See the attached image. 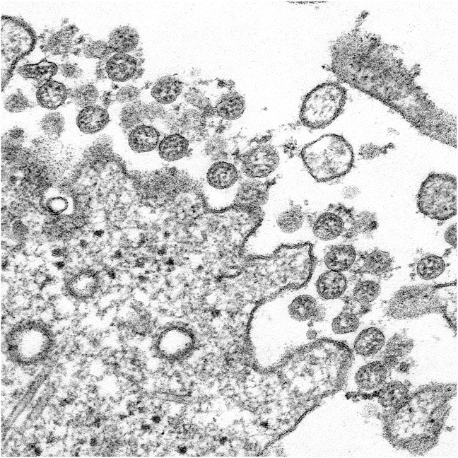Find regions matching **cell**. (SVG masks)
Returning <instances> with one entry per match:
<instances>
[{
    "label": "cell",
    "instance_id": "1",
    "mask_svg": "<svg viewBox=\"0 0 458 458\" xmlns=\"http://www.w3.org/2000/svg\"><path fill=\"white\" fill-rule=\"evenodd\" d=\"M330 52V69L340 81L389 106L422 134L457 148V117L417 84L420 66H406L398 47L355 28L339 37Z\"/></svg>",
    "mask_w": 458,
    "mask_h": 458
},
{
    "label": "cell",
    "instance_id": "2",
    "mask_svg": "<svg viewBox=\"0 0 458 458\" xmlns=\"http://www.w3.org/2000/svg\"><path fill=\"white\" fill-rule=\"evenodd\" d=\"M457 384L433 383L416 389L400 407L384 415L383 435L396 448L421 455L433 448L450 411Z\"/></svg>",
    "mask_w": 458,
    "mask_h": 458
},
{
    "label": "cell",
    "instance_id": "3",
    "mask_svg": "<svg viewBox=\"0 0 458 458\" xmlns=\"http://www.w3.org/2000/svg\"><path fill=\"white\" fill-rule=\"evenodd\" d=\"M302 160L317 182H329L351 170L354 155L351 146L341 136L325 134L307 144L300 152Z\"/></svg>",
    "mask_w": 458,
    "mask_h": 458
},
{
    "label": "cell",
    "instance_id": "4",
    "mask_svg": "<svg viewBox=\"0 0 458 458\" xmlns=\"http://www.w3.org/2000/svg\"><path fill=\"white\" fill-rule=\"evenodd\" d=\"M36 42L33 29L23 20L8 16L1 18V88L4 90L16 64L30 54Z\"/></svg>",
    "mask_w": 458,
    "mask_h": 458
},
{
    "label": "cell",
    "instance_id": "5",
    "mask_svg": "<svg viewBox=\"0 0 458 458\" xmlns=\"http://www.w3.org/2000/svg\"><path fill=\"white\" fill-rule=\"evenodd\" d=\"M346 100V90L336 82L316 86L305 97L300 112L302 124L312 129H323L342 112Z\"/></svg>",
    "mask_w": 458,
    "mask_h": 458
},
{
    "label": "cell",
    "instance_id": "6",
    "mask_svg": "<svg viewBox=\"0 0 458 458\" xmlns=\"http://www.w3.org/2000/svg\"><path fill=\"white\" fill-rule=\"evenodd\" d=\"M417 206L421 213L437 221H446L455 216L457 178L448 174L430 173L421 185Z\"/></svg>",
    "mask_w": 458,
    "mask_h": 458
},
{
    "label": "cell",
    "instance_id": "7",
    "mask_svg": "<svg viewBox=\"0 0 458 458\" xmlns=\"http://www.w3.org/2000/svg\"><path fill=\"white\" fill-rule=\"evenodd\" d=\"M441 287L432 285L404 286L387 302L385 312L396 319H413L433 312H442L445 304L439 293Z\"/></svg>",
    "mask_w": 458,
    "mask_h": 458
},
{
    "label": "cell",
    "instance_id": "8",
    "mask_svg": "<svg viewBox=\"0 0 458 458\" xmlns=\"http://www.w3.org/2000/svg\"><path fill=\"white\" fill-rule=\"evenodd\" d=\"M52 336L42 324L26 322L13 328L7 337L8 352L17 363H37L50 351Z\"/></svg>",
    "mask_w": 458,
    "mask_h": 458
},
{
    "label": "cell",
    "instance_id": "9",
    "mask_svg": "<svg viewBox=\"0 0 458 458\" xmlns=\"http://www.w3.org/2000/svg\"><path fill=\"white\" fill-rule=\"evenodd\" d=\"M134 185L145 199L165 202L182 192H198V184L187 174L175 168H165L151 173L136 175Z\"/></svg>",
    "mask_w": 458,
    "mask_h": 458
},
{
    "label": "cell",
    "instance_id": "10",
    "mask_svg": "<svg viewBox=\"0 0 458 458\" xmlns=\"http://www.w3.org/2000/svg\"><path fill=\"white\" fill-rule=\"evenodd\" d=\"M353 212L341 204H331L325 210L308 216L314 236L322 241L339 237L346 240L351 228Z\"/></svg>",
    "mask_w": 458,
    "mask_h": 458
},
{
    "label": "cell",
    "instance_id": "11",
    "mask_svg": "<svg viewBox=\"0 0 458 458\" xmlns=\"http://www.w3.org/2000/svg\"><path fill=\"white\" fill-rule=\"evenodd\" d=\"M239 162V172L245 178L273 182L280 156L274 146L262 142L244 153Z\"/></svg>",
    "mask_w": 458,
    "mask_h": 458
},
{
    "label": "cell",
    "instance_id": "12",
    "mask_svg": "<svg viewBox=\"0 0 458 458\" xmlns=\"http://www.w3.org/2000/svg\"><path fill=\"white\" fill-rule=\"evenodd\" d=\"M140 58L129 53L112 52L100 60L96 74L99 78H108L116 82H124L142 74Z\"/></svg>",
    "mask_w": 458,
    "mask_h": 458
},
{
    "label": "cell",
    "instance_id": "13",
    "mask_svg": "<svg viewBox=\"0 0 458 458\" xmlns=\"http://www.w3.org/2000/svg\"><path fill=\"white\" fill-rule=\"evenodd\" d=\"M272 184L270 181L245 178L237 187L233 206L248 210L262 209L267 201Z\"/></svg>",
    "mask_w": 458,
    "mask_h": 458
},
{
    "label": "cell",
    "instance_id": "14",
    "mask_svg": "<svg viewBox=\"0 0 458 458\" xmlns=\"http://www.w3.org/2000/svg\"><path fill=\"white\" fill-rule=\"evenodd\" d=\"M193 345L194 339L189 331L180 328H171L160 335L157 348L163 356L176 358L188 353Z\"/></svg>",
    "mask_w": 458,
    "mask_h": 458
},
{
    "label": "cell",
    "instance_id": "15",
    "mask_svg": "<svg viewBox=\"0 0 458 458\" xmlns=\"http://www.w3.org/2000/svg\"><path fill=\"white\" fill-rule=\"evenodd\" d=\"M389 369L380 360L361 366L355 373L354 382L361 394H372L387 382Z\"/></svg>",
    "mask_w": 458,
    "mask_h": 458
},
{
    "label": "cell",
    "instance_id": "16",
    "mask_svg": "<svg viewBox=\"0 0 458 458\" xmlns=\"http://www.w3.org/2000/svg\"><path fill=\"white\" fill-rule=\"evenodd\" d=\"M358 258L352 245L341 243L329 246L324 253L322 262L327 269L346 272L356 265Z\"/></svg>",
    "mask_w": 458,
    "mask_h": 458
},
{
    "label": "cell",
    "instance_id": "17",
    "mask_svg": "<svg viewBox=\"0 0 458 458\" xmlns=\"http://www.w3.org/2000/svg\"><path fill=\"white\" fill-rule=\"evenodd\" d=\"M315 287L322 299L336 300L345 295L348 289V278L344 272L326 269L317 278Z\"/></svg>",
    "mask_w": 458,
    "mask_h": 458
},
{
    "label": "cell",
    "instance_id": "18",
    "mask_svg": "<svg viewBox=\"0 0 458 458\" xmlns=\"http://www.w3.org/2000/svg\"><path fill=\"white\" fill-rule=\"evenodd\" d=\"M237 167L228 161L214 162L208 169L206 180L210 187L217 190L230 189L240 180Z\"/></svg>",
    "mask_w": 458,
    "mask_h": 458
},
{
    "label": "cell",
    "instance_id": "19",
    "mask_svg": "<svg viewBox=\"0 0 458 458\" xmlns=\"http://www.w3.org/2000/svg\"><path fill=\"white\" fill-rule=\"evenodd\" d=\"M356 264L360 273L382 277L392 271L393 259L387 252L374 249L361 255Z\"/></svg>",
    "mask_w": 458,
    "mask_h": 458
},
{
    "label": "cell",
    "instance_id": "20",
    "mask_svg": "<svg viewBox=\"0 0 458 458\" xmlns=\"http://www.w3.org/2000/svg\"><path fill=\"white\" fill-rule=\"evenodd\" d=\"M206 117L199 110H187L177 117L175 131L188 140L202 138L206 133Z\"/></svg>",
    "mask_w": 458,
    "mask_h": 458
},
{
    "label": "cell",
    "instance_id": "21",
    "mask_svg": "<svg viewBox=\"0 0 458 458\" xmlns=\"http://www.w3.org/2000/svg\"><path fill=\"white\" fill-rule=\"evenodd\" d=\"M78 32V29L74 25H64L48 36L41 49L52 55L66 54L71 52L75 46Z\"/></svg>",
    "mask_w": 458,
    "mask_h": 458
},
{
    "label": "cell",
    "instance_id": "22",
    "mask_svg": "<svg viewBox=\"0 0 458 458\" xmlns=\"http://www.w3.org/2000/svg\"><path fill=\"white\" fill-rule=\"evenodd\" d=\"M109 114L105 107L93 105L83 107L78 113L76 124L85 134H94L102 129L109 122Z\"/></svg>",
    "mask_w": 458,
    "mask_h": 458
},
{
    "label": "cell",
    "instance_id": "23",
    "mask_svg": "<svg viewBox=\"0 0 458 458\" xmlns=\"http://www.w3.org/2000/svg\"><path fill=\"white\" fill-rule=\"evenodd\" d=\"M384 344L385 338L382 331L376 327H369L357 336L352 351L359 356L371 357L379 353Z\"/></svg>",
    "mask_w": 458,
    "mask_h": 458
},
{
    "label": "cell",
    "instance_id": "24",
    "mask_svg": "<svg viewBox=\"0 0 458 458\" xmlns=\"http://www.w3.org/2000/svg\"><path fill=\"white\" fill-rule=\"evenodd\" d=\"M380 286L373 281H360L353 288L352 296L346 302L353 312L359 315L380 295Z\"/></svg>",
    "mask_w": 458,
    "mask_h": 458
},
{
    "label": "cell",
    "instance_id": "25",
    "mask_svg": "<svg viewBox=\"0 0 458 458\" xmlns=\"http://www.w3.org/2000/svg\"><path fill=\"white\" fill-rule=\"evenodd\" d=\"M69 96V90L61 83L49 81L38 88L36 98L44 108L55 110L64 104Z\"/></svg>",
    "mask_w": 458,
    "mask_h": 458
},
{
    "label": "cell",
    "instance_id": "26",
    "mask_svg": "<svg viewBox=\"0 0 458 458\" xmlns=\"http://www.w3.org/2000/svg\"><path fill=\"white\" fill-rule=\"evenodd\" d=\"M409 388L400 381L386 382L379 390L377 397L381 406L387 411L403 405L410 396Z\"/></svg>",
    "mask_w": 458,
    "mask_h": 458
},
{
    "label": "cell",
    "instance_id": "27",
    "mask_svg": "<svg viewBox=\"0 0 458 458\" xmlns=\"http://www.w3.org/2000/svg\"><path fill=\"white\" fill-rule=\"evenodd\" d=\"M98 288V278L89 270L81 271L73 276L67 283L69 293L78 300L91 298Z\"/></svg>",
    "mask_w": 458,
    "mask_h": 458
},
{
    "label": "cell",
    "instance_id": "28",
    "mask_svg": "<svg viewBox=\"0 0 458 458\" xmlns=\"http://www.w3.org/2000/svg\"><path fill=\"white\" fill-rule=\"evenodd\" d=\"M160 133L153 127L141 124L132 130L129 135L131 148L138 153L153 151L158 144Z\"/></svg>",
    "mask_w": 458,
    "mask_h": 458
},
{
    "label": "cell",
    "instance_id": "29",
    "mask_svg": "<svg viewBox=\"0 0 458 458\" xmlns=\"http://www.w3.org/2000/svg\"><path fill=\"white\" fill-rule=\"evenodd\" d=\"M139 35L133 28L125 25L114 29L109 35L108 45L115 52L130 53L138 46Z\"/></svg>",
    "mask_w": 458,
    "mask_h": 458
},
{
    "label": "cell",
    "instance_id": "30",
    "mask_svg": "<svg viewBox=\"0 0 458 458\" xmlns=\"http://www.w3.org/2000/svg\"><path fill=\"white\" fill-rule=\"evenodd\" d=\"M189 148V140L182 135L175 133L165 136L159 143L160 156L168 161L181 159L186 155Z\"/></svg>",
    "mask_w": 458,
    "mask_h": 458
},
{
    "label": "cell",
    "instance_id": "31",
    "mask_svg": "<svg viewBox=\"0 0 458 458\" xmlns=\"http://www.w3.org/2000/svg\"><path fill=\"white\" fill-rule=\"evenodd\" d=\"M308 216L300 206H292L280 212L275 218L276 227L284 234H293L303 225Z\"/></svg>",
    "mask_w": 458,
    "mask_h": 458
},
{
    "label": "cell",
    "instance_id": "32",
    "mask_svg": "<svg viewBox=\"0 0 458 458\" xmlns=\"http://www.w3.org/2000/svg\"><path fill=\"white\" fill-rule=\"evenodd\" d=\"M182 90V83L172 76L159 78L151 88V95L160 105L174 102Z\"/></svg>",
    "mask_w": 458,
    "mask_h": 458
},
{
    "label": "cell",
    "instance_id": "33",
    "mask_svg": "<svg viewBox=\"0 0 458 458\" xmlns=\"http://www.w3.org/2000/svg\"><path fill=\"white\" fill-rule=\"evenodd\" d=\"M245 102L244 98L236 92L223 95L214 107L215 113L225 120H235L244 112Z\"/></svg>",
    "mask_w": 458,
    "mask_h": 458
},
{
    "label": "cell",
    "instance_id": "34",
    "mask_svg": "<svg viewBox=\"0 0 458 458\" xmlns=\"http://www.w3.org/2000/svg\"><path fill=\"white\" fill-rule=\"evenodd\" d=\"M59 67L53 62L42 59L35 64H26L18 69V73L25 78H32L41 86L50 81Z\"/></svg>",
    "mask_w": 458,
    "mask_h": 458
},
{
    "label": "cell",
    "instance_id": "35",
    "mask_svg": "<svg viewBox=\"0 0 458 458\" xmlns=\"http://www.w3.org/2000/svg\"><path fill=\"white\" fill-rule=\"evenodd\" d=\"M119 118L122 127L127 130H132L143 124V122L147 119L146 104L140 100L127 104L122 108Z\"/></svg>",
    "mask_w": 458,
    "mask_h": 458
},
{
    "label": "cell",
    "instance_id": "36",
    "mask_svg": "<svg viewBox=\"0 0 458 458\" xmlns=\"http://www.w3.org/2000/svg\"><path fill=\"white\" fill-rule=\"evenodd\" d=\"M445 269L444 259L434 254L425 255L416 264V274L420 278L425 280L438 278L444 272Z\"/></svg>",
    "mask_w": 458,
    "mask_h": 458
},
{
    "label": "cell",
    "instance_id": "37",
    "mask_svg": "<svg viewBox=\"0 0 458 458\" xmlns=\"http://www.w3.org/2000/svg\"><path fill=\"white\" fill-rule=\"evenodd\" d=\"M378 225L375 213L369 211H362L354 214L351 228L346 240H353L360 235H369L377 229Z\"/></svg>",
    "mask_w": 458,
    "mask_h": 458
},
{
    "label": "cell",
    "instance_id": "38",
    "mask_svg": "<svg viewBox=\"0 0 458 458\" xmlns=\"http://www.w3.org/2000/svg\"><path fill=\"white\" fill-rule=\"evenodd\" d=\"M360 325L358 315L346 305L331 321V329L338 335L348 334L357 330Z\"/></svg>",
    "mask_w": 458,
    "mask_h": 458
},
{
    "label": "cell",
    "instance_id": "39",
    "mask_svg": "<svg viewBox=\"0 0 458 458\" xmlns=\"http://www.w3.org/2000/svg\"><path fill=\"white\" fill-rule=\"evenodd\" d=\"M64 119L59 112H50L42 117L40 127L44 136L52 140H57L64 129Z\"/></svg>",
    "mask_w": 458,
    "mask_h": 458
},
{
    "label": "cell",
    "instance_id": "40",
    "mask_svg": "<svg viewBox=\"0 0 458 458\" xmlns=\"http://www.w3.org/2000/svg\"><path fill=\"white\" fill-rule=\"evenodd\" d=\"M413 341L401 334H394L387 343L384 354L401 358L409 354L413 348Z\"/></svg>",
    "mask_w": 458,
    "mask_h": 458
},
{
    "label": "cell",
    "instance_id": "41",
    "mask_svg": "<svg viewBox=\"0 0 458 458\" xmlns=\"http://www.w3.org/2000/svg\"><path fill=\"white\" fill-rule=\"evenodd\" d=\"M69 96L76 105L83 108L93 105L99 98V93L94 85L88 83L69 90Z\"/></svg>",
    "mask_w": 458,
    "mask_h": 458
},
{
    "label": "cell",
    "instance_id": "42",
    "mask_svg": "<svg viewBox=\"0 0 458 458\" xmlns=\"http://www.w3.org/2000/svg\"><path fill=\"white\" fill-rule=\"evenodd\" d=\"M228 143L223 137L216 135L209 138L204 145V153L212 160L227 161Z\"/></svg>",
    "mask_w": 458,
    "mask_h": 458
},
{
    "label": "cell",
    "instance_id": "43",
    "mask_svg": "<svg viewBox=\"0 0 458 458\" xmlns=\"http://www.w3.org/2000/svg\"><path fill=\"white\" fill-rule=\"evenodd\" d=\"M81 51L87 58H93L102 60L113 51L109 47L107 42L104 41L88 40L83 45Z\"/></svg>",
    "mask_w": 458,
    "mask_h": 458
},
{
    "label": "cell",
    "instance_id": "44",
    "mask_svg": "<svg viewBox=\"0 0 458 458\" xmlns=\"http://www.w3.org/2000/svg\"><path fill=\"white\" fill-rule=\"evenodd\" d=\"M4 108L11 112H20L30 106L28 99L21 93H13L4 100Z\"/></svg>",
    "mask_w": 458,
    "mask_h": 458
},
{
    "label": "cell",
    "instance_id": "45",
    "mask_svg": "<svg viewBox=\"0 0 458 458\" xmlns=\"http://www.w3.org/2000/svg\"><path fill=\"white\" fill-rule=\"evenodd\" d=\"M141 90L138 88L127 86L121 88L114 95V100L121 103H131L139 100Z\"/></svg>",
    "mask_w": 458,
    "mask_h": 458
},
{
    "label": "cell",
    "instance_id": "46",
    "mask_svg": "<svg viewBox=\"0 0 458 458\" xmlns=\"http://www.w3.org/2000/svg\"><path fill=\"white\" fill-rule=\"evenodd\" d=\"M389 148V146L381 147L373 144H367L360 148L359 155L365 160L372 159L381 154L386 153Z\"/></svg>",
    "mask_w": 458,
    "mask_h": 458
},
{
    "label": "cell",
    "instance_id": "47",
    "mask_svg": "<svg viewBox=\"0 0 458 458\" xmlns=\"http://www.w3.org/2000/svg\"><path fill=\"white\" fill-rule=\"evenodd\" d=\"M47 207L52 213L59 215L67 209L68 202L65 199L61 196H57L51 198L47 201Z\"/></svg>",
    "mask_w": 458,
    "mask_h": 458
},
{
    "label": "cell",
    "instance_id": "48",
    "mask_svg": "<svg viewBox=\"0 0 458 458\" xmlns=\"http://www.w3.org/2000/svg\"><path fill=\"white\" fill-rule=\"evenodd\" d=\"M166 114L165 109L158 102L146 104L147 119L153 121L159 118L164 119Z\"/></svg>",
    "mask_w": 458,
    "mask_h": 458
},
{
    "label": "cell",
    "instance_id": "49",
    "mask_svg": "<svg viewBox=\"0 0 458 458\" xmlns=\"http://www.w3.org/2000/svg\"><path fill=\"white\" fill-rule=\"evenodd\" d=\"M61 74L69 78H77L82 74V70L76 64L66 63L59 67Z\"/></svg>",
    "mask_w": 458,
    "mask_h": 458
},
{
    "label": "cell",
    "instance_id": "50",
    "mask_svg": "<svg viewBox=\"0 0 458 458\" xmlns=\"http://www.w3.org/2000/svg\"><path fill=\"white\" fill-rule=\"evenodd\" d=\"M445 241L453 246L457 247V223L450 226L445 233Z\"/></svg>",
    "mask_w": 458,
    "mask_h": 458
},
{
    "label": "cell",
    "instance_id": "51",
    "mask_svg": "<svg viewBox=\"0 0 458 458\" xmlns=\"http://www.w3.org/2000/svg\"><path fill=\"white\" fill-rule=\"evenodd\" d=\"M360 194V189L358 187L349 185L342 189V195L345 199H353Z\"/></svg>",
    "mask_w": 458,
    "mask_h": 458
},
{
    "label": "cell",
    "instance_id": "52",
    "mask_svg": "<svg viewBox=\"0 0 458 458\" xmlns=\"http://www.w3.org/2000/svg\"><path fill=\"white\" fill-rule=\"evenodd\" d=\"M381 361L389 370L393 368H397L399 363V358L392 356L384 355Z\"/></svg>",
    "mask_w": 458,
    "mask_h": 458
}]
</instances>
